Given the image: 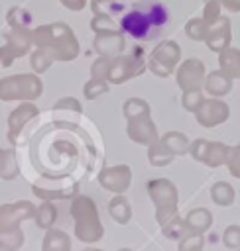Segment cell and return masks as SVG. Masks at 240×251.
<instances>
[{
    "label": "cell",
    "mask_w": 240,
    "mask_h": 251,
    "mask_svg": "<svg viewBox=\"0 0 240 251\" xmlns=\"http://www.w3.org/2000/svg\"><path fill=\"white\" fill-rule=\"evenodd\" d=\"M118 251H132V249H128V247H122V249H118Z\"/></svg>",
    "instance_id": "obj_45"
},
{
    "label": "cell",
    "mask_w": 240,
    "mask_h": 251,
    "mask_svg": "<svg viewBox=\"0 0 240 251\" xmlns=\"http://www.w3.org/2000/svg\"><path fill=\"white\" fill-rule=\"evenodd\" d=\"M37 116V106L31 102H22L18 108H14L8 116V141L10 143H20V133L26 127L30 120Z\"/></svg>",
    "instance_id": "obj_13"
},
{
    "label": "cell",
    "mask_w": 240,
    "mask_h": 251,
    "mask_svg": "<svg viewBox=\"0 0 240 251\" xmlns=\"http://www.w3.org/2000/svg\"><path fill=\"white\" fill-rule=\"evenodd\" d=\"M16 175H18V161L14 151L0 149V176L6 180H12Z\"/></svg>",
    "instance_id": "obj_25"
},
{
    "label": "cell",
    "mask_w": 240,
    "mask_h": 251,
    "mask_svg": "<svg viewBox=\"0 0 240 251\" xmlns=\"http://www.w3.org/2000/svg\"><path fill=\"white\" fill-rule=\"evenodd\" d=\"M94 49L100 53V57L114 59V55L124 49V37L120 35V31H102V33H96V37H94Z\"/></svg>",
    "instance_id": "obj_17"
},
{
    "label": "cell",
    "mask_w": 240,
    "mask_h": 251,
    "mask_svg": "<svg viewBox=\"0 0 240 251\" xmlns=\"http://www.w3.org/2000/svg\"><path fill=\"white\" fill-rule=\"evenodd\" d=\"M148 192L155 204V220L159 226L177 218V188L167 178H153L148 182Z\"/></svg>",
    "instance_id": "obj_6"
},
{
    "label": "cell",
    "mask_w": 240,
    "mask_h": 251,
    "mask_svg": "<svg viewBox=\"0 0 240 251\" xmlns=\"http://www.w3.org/2000/svg\"><path fill=\"white\" fill-rule=\"evenodd\" d=\"M146 63L140 61L136 55H128V57H114L110 59V67H108V75L106 80L114 82V84H122L124 80L140 75L144 71Z\"/></svg>",
    "instance_id": "obj_11"
},
{
    "label": "cell",
    "mask_w": 240,
    "mask_h": 251,
    "mask_svg": "<svg viewBox=\"0 0 240 251\" xmlns=\"http://www.w3.org/2000/svg\"><path fill=\"white\" fill-rule=\"evenodd\" d=\"M33 220H35V224H37V227H41V229H51L53 227V224H55V220H57V208L49 202V200H45L39 208H35V216H33Z\"/></svg>",
    "instance_id": "obj_23"
},
{
    "label": "cell",
    "mask_w": 240,
    "mask_h": 251,
    "mask_svg": "<svg viewBox=\"0 0 240 251\" xmlns=\"http://www.w3.org/2000/svg\"><path fill=\"white\" fill-rule=\"evenodd\" d=\"M108 90V84L104 82V80H98V78H90L87 84H85V98L87 100H94L96 96H100V94H104Z\"/></svg>",
    "instance_id": "obj_33"
},
{
    "label": "cell",
    "mask_w": 240,
    "mask_h": 251,
    "mask_svg": "<svg viewBox=\"0 0 240 251\" xmlns=\"http://www.w3.org/2000/svg\"><path fill=\"white\" fill-rule=\"evenodd\" d=\"M43 84L37 75H12L0 78V100L12 102V100H22V102H31L41 96Z\"/></svg>",
    "instance_id": "obj_5"
},
{
    "label": "cell",
    "mask_w": 240,
    "mask_h": 251,
    "mask_svg": "<svg viewBox=\"0 0 240 251\" xmlns=\"http://www.w3.org/2000/svg\"><path fill=\"white\" fill-rule=\"evenodd\" d=\"M90 25H92V29L96 33H102V31H118L116 29V24H114V20L110 16H94V20L90 22Z\"/></svg>",
    "instance_id": "obj_36"
},
{
    "label": "cell",
    "mask_w": 240,
    "mask_h": 251,
    "mask_svg": "<svg viewBox=\"0 0 240 251\" xmlns=\"http://www.w3.org/2000/svg\"><path fill=\"white\" fill-rule=\"evenodd\" d=\"M222 243L230 249L240 247V226H228L222 233Z\"/></svg>",
    "instance_id": "obj_37"
},
{
    "label": "cell",
    "mask_w": 240,
    "mask_h": 251,
    "mask_svg": "<svg viewBox=\"0 0 240 251\" xmlns=\"http://www.w3.org/2000/svg\"><path fill=\"white\" fill-rule=\"evenodd\" d=\"M169 20L167 8L155 0H142L132 4L130 12L126 16H122L120 20V27L130 33L136 39H153L157 37V29H163L165 24Z\"/></svg>",
    "instance_id": "obj_1"
},
{
    "label": "cell",
    "mask_w": 240,
    "mask_h": 251,
    "mask_svg": "<svg viewBox=\"0 0 240 251\" xmlns=\"http://www.w3.org/2000/svg\"><path fill=\"white\" fill-rule=\"evenodd\" d=\"M63 108L73 110V112H79V110H81V104H79L75 98H61V100L55 104V110H63Z\"/></svg>",
    "instance_id": "obj_40"
},
{
    "label": "cell",
    "mask_w": 240,
    "mask_h": 251,
    "mask_svg": "<svg viewBox=\"0 0 240 251\" xmlns=\"http://www.w3.org/2000/svg\"><path fill=\"white\" fill-rule=\"evenodd\" d=\"M161 229H163V233H165L167 237H171V239H181L185 233H189L187 227H185V222H181L179 218H173L169 224L161 226Z\"/></svg>",
    "instance_id": "obj_32"
},
{
    "label": "cell",
    "mask_w": 240,
    "mask_h": 251,
    "mask_svg": "<svg viewBox=\"0 0 240 251\" xmlns=\"http://www.w3.org/2000/svg\"><path fill=\"white\" fill-rule=\"evenodd\" d=\"M61 4L69 10H73V12H79L87 6V0H61Z\"/></svg>",
    "instance_id": "obj_41"
},
{
    "label": "cell",
    "mask_w": 240,
    "mask_h": 251,
    "mask_svg": "<svg viewBox=\"0 0 240 251\" xmlns=\"http://www.w3.org/2000/svg\"><path fill=\"white\" fill-rule=\"evenodd\" d=\"M51 63H53V59H51L43 49H37V47H35V51H33L31 57H30V65H31V69H33L35 75L45 73Z\"/></svg>",
    "instance_id": "obj_30"
},
{
    "label": "cell",
    "mask_w": 240,
    "mask_h": 251,
    "mask_svg": "<svg viewBox=\"0 0 240 251\" xmlns=\"http://www.w3.org/2000/svg\"><path fill=\"white\" fill-rule=\"evenodd\" d=\"M83 251H102V249H96V247H87V249H83Z\"/></svg>",
    "instance_id": "obj_44"
},
{
    "label": "cell",
    "mask_w": 240,
    "mask_h": 251,
    "mask_svg": "<svg viewBox=\"0 0 240 251\" xmlns=\"http://www.w3.org/2000/svg\"><path fill=\"white\" fill-rule=\"evenodd\" d=\"M203 102H205V98H203L201 90H185V94H183V106H185V110L197 112Z\"/></svg>",
    "instance_id": "obj_34"
},
{
    "label": "cell",
    "mask_w": 240,
    "mask_h": 251,
    "mask_svg": "<svg viewBox=\"0 0 240 251\" xmlns=\"http://www.w3.org/2000/svg\"><path fill=\"white\" fill-rule=\"evenodd\" d=\"M183 222H185V227H187L189 233H203L205 229L210 227L212 214L207 208H195V210H191L187 214V218Z\"/></svg>",
    "instance_id": "obj_18"
},
{
    "label": "cell",
    "mask_w": 240,
    "mask_h": 251,
    "mask_svg": "<svg viewBox=\"0 0 240 251\" xmlns=\"http://www.w3.org/2000/svg\"><path fill=\"white\" fill-rule=\"evenodd\" d=\"M108 214L114 222L118 224H128L130 218H132V208L128 204V200L124 196H114L110 202H108Z\"/></svg>",
    "instance_id": "obj_22"
},
{
    "label": "cell",
    "mask_w": 240,
    "mask_h": 251,
    "mask_svg": "<svg viewBox=\"0 0 240 251\" xmlns=\"http://www.w3.org/2000/svg\"><path fill=\"white\" fill-rule=\"evenodd\" d=\"M205 2H209V0H205Z\"/></svg>",
    "instance_id": "obj_46"
},
{
    "label": "cell",
    "mask_w": 240,
    "mask_h": 251,
    "mask_svg": "<svg viewBox=\"0 0 240 251\" xmlns=\"http://www.w3.org/2000/svg\"><path fill=\"white\" fill-rule=\"evenodd\" d=\"M207 45L212 51H224L230 43V22L228 18H218L212 24H209V33H207Z\"/></svg>",
    "instance_id": "obj_16"
},
{
    "label": "cell",
    "mask_w": 240,
    "mask_h": 251,
    "mask_svg": "<svg viewBox=\"0 0 240 251\" xmlns=\"http://www.w3.org/2000/svg\"><path fill=\"white\" fill-rule=\"evenodd\" d=\"M30 22H31V16L24 8H18L16 6V8H12L8 12V24L12 25V29H28Z\"/></svg>",
    "instance_id": "obj_29"
},
{
    "label": "cell",
    "mask_w": 240,
    "mask_h": 251,
    "mask_svg": "<svg viewBox=\"0 0 240 251\" xmlns=\"http://www.w3.org/2000/svg\"><path fill=\"white\" fill-rule=\"evenodd\" d=\"M112 10H122V6L116 4L114 0H92L94 16H110Z\"/></svg>",
    "instance_id": "obj_35"
},
{
    "label": "cell",
    "mask_w": 240,
    "mask_h": 251,
    "mask_svg": "<svg viewBox=\"0 0 240 251\" xmlns=\"http://www.w3.org/2000/svg\"><path fill=\"white\" fill-rule=\"evenodd\" d=\"M41 251H71V237L63 229H47L41 241Z\"/></svg>",
    "instance_id": "obj_20"
},
{
    "label": "cell",
    "mask_w": 240,
    "mask_h": 251,
    "mask_svg": "<svg viewBox=\"0 0 240 251\" xmlns=\"http://www.w3.org/2000/svg\"><path fill=\"white\" fill-rule=\"evenodd\" d=\"M230 149H232V147H228V145H224V143H218V141L197 139V141H193V145L189 147V153H191L197 161H201V163H205V165H209V167H220V165L228 163Z\"/></svg>",
    "instance_id": "obj_8"
},
{
    "label": "cell",
    "mask_w": 240,
    "mask_h": 251,
    "mask_svg": "<svg viewBox=\"0 0 240 251\" xmlns=\"http://www.w3.org/2000/svg\"><path fill=\"white\" fill-rule=\"evenodd\" d=\"M210 196L218 206H230L234 202V188L228 182H216L210 188Z\"/></svg>",
    "instance_id": "obj_26"
},
{
    "label": "cell",
    "mask_w": 240,
    "mask_h": 251,
    "mask_svg": "<svg viewBox=\"0 0 240 251\" xmlns=\"http://www.w3.org/2000/svg\"><path fill=\"white\" fill-rule=\"evenodd\" d=\"M31 43L43 49L53 61H71L79 55V41L67 24L55 22L31 31Z\"/></svg>",
    "instance_id": "obj_2"
},
{
    "label": "cell",
    "mask_w": 240,
    "mask_h": 251,
    "mask_svg": "<svg viewBox=\"0 0 240 251\" xmlns=\"http://www.w3.org/2000/svg\"><path fill=\"white\" fill-rule=\"evenodd\" d=\"M98 182L104 190L122 194L130 188L132 182V171L128 165H116V167H106L98 173Z\"/></svg>",
    "instance_id": "obj_12"
},
{
    "label": "cell",
    "mask_w": 240,
    "mask_h": 251,
    "mask_svg": "<svg viewBox=\"0 0 240 251\" xmlns=\"http://www.w3.org/2000/svg\"><path fill=\"white\" fill-rule=\"evenodd\" d=\"M218 65H220V71H222L226 76H230V78L240 76V51L226 47L224 51H220Z\"/></svg>",
    "instance_id": "obj_21"
},
{
    "label": "cell",
    "mask_w": 240,
    "mask_h": 251,
    "mask_svg": "<svg viewBox=\"0 0 240 251\" xmlns=\"http://www.w3.org/2000/svg\"><path fill=\"white\" fill-rule=\"evenodd\" d=\"M205 237L203 233H185L179 239V251H203Z\"/></svg>",
    "instance_id": "obj_31"
},
{
    "label": "cell",
    "mask_w": 240,
    "mask_h": 251,
    "mask_svg": "<svg viewBox=\"0 0 240 251\" xmlns=\"http://www.w3.org/2000/svg\"><path fill=\"white\" fill-rule=\"evenodd\" d=\"M33 216H35V206L30 200L2 204L0 206V237L20 229V224Z\"/></svg>",
    "instance_id": "obj_7"
},
{
    "label": "cell",
    "mask_w": 240,
    "mask_h": 251,
    "mask_svg": "<svg viewBox=\"0 0 240 251\" xmlns=\"http://www.w3.org/2000/svg\"><path fill=\"white\" fill-rule=\"evenodd\" d=\"M185 31H187V37L189 39H195V41H205L207 39V33H209V24L205 20H189L187 25H185Z\"/></svg>",
    "instance_id": "obj_28"
},
{
    "label": "cell",
    "mask_w": 240,
    "mask_h": 251,
    "mask_svg": "<svg viewBox=\"0 0 240 251\" xmlns=\"http://www.w3.org/2000/svg\"><path fill=\"white\" fill-rule=\"evenodd\" d=\"M0 251H16V249H14L10 243H6V241L0 239Z\"/></svg>",
    "instance_id": "obj_43"
},
{
    "label": "cell",
    "mask_w": 240,
    "mask_h": 251,
    "mask_svg": "<svg viewBox=\"0 0 240 251\" xmlns=\"http://www.w3.org/2000/svg\"><path fill=\"white\" fill-rule=\"evenodd\" d=\"M205 82V67L199 59H187L177 71V84L183 90H199Z\"/></svg>",
    "instance_id": "obj_14"
},
{
    "label": "cell",
    "mask_w": 240,
    "mask_h": 251,
    "mask_svg": "<svg viewBox=\"0 0 240 251\" xmlns=\"http://www.w3.org/2000/svg\"><path fill=\"white\" fill-rule=\"evenodd\" d=\"M161 141L169 147V151H171L173 155H181V153L189 151V141H187V137H185L183 133L169 131V133H165V135H163V139H161Z\"/></svg>",
    "instance_id": "obj_27"
},
{
    "label": "cell",
    "mask_w": 240,
    "mask_h": 251,
    "mask_svg": "<svg viewBox=\"0 0 240 251\" xmlns=\"http://www.w3.org/2000/svg\"><path fill=\"white\" fill-rule=\"evenodd\" d=\"M31 31L30 29H12L6 33V43L0 47V65L10 67L14 59L26 55L31 47Z\"/></svg>",
    "instance_id": "obj_9"
},
{
    "label": "cell",
    "mask_w": 240,
    "mask_h": 251,
    "mask_svg": "<svg viewBox=\"0 0 240 251\" xmlns=\"http://www.w3.org/2000/svg\"><path fill=\"white\" fill-rule=\"evenodd\" d=\"M203 86H205L207 92L212 94V96H224V94H228L230 88H232V78L226 76L222 71H214V73H209V75L205 76Z\"/></svg>",
    "instance_id": "obj_19"
},
{
    "label": "cell",
    "mask_w": 240,
    "mask_h": 251,
    "mask_svg": "<svg viewBox=\"0 0 240 251\" xmlns=\"http://www.w3.org/2000/svg\"><path fill=\"white\" fill-rule=\"evenodd\" d=\"M71 216L75 220V237L83 243H96L104 235L98 208L90 196H75L71 202Z\"/></svg>",
    "instance_id": "obj_3"
},
{
    "label": "cell",
    "mask_w": 240,
    "mask_h": 251,
    "mask_svg": "<svg viewBox=\"0 0 240 251\" xmlns=\"http://www.w3.org/2000/svg\"><path fill=\"white\" fill-rule=\"evenodd\" d=\"M195 114H197V120L201 126L214 127L228 118V106L220 100H205Z\"/></svg>",
    "instance_id": "obj_15"
},
{
    "label": "cell",
    "mask_w": 240,
    "mask_h": 251,
    "mask_svg": "<svg viewBox=\"0 0 240 251\" xmlns=\"http://www.w3.org/2000/svg\"><path fill=\"white\" fill-rule=\"evenodd\" d=\"M220 4L224 8H228L230 12H238L240 10V0H220Z\"/></svg>",
    "instance_id": "obj_42"
},
{
    "label": "cell",
    "mask_w": 240,
    "mask_h": 251,
    "mask_svg": "<svg viewBox=\"0 0 240 251\" xmlns=\"http://www.w3.org/2000/svg\"><path fill=\"white\" fill-rule=\"evenodd\" d=\"M226 165H228L230 175L236 176V178H240V145H236V147L230 149V157H228V163Z\"/></svg>",
    "instance_id": "obj_39"
},
{
    "label": "cell",
    "mask_w": 240,
    "mask_h": 251,
    "mask_svg": "<svg viewBox=\"0 0 240 251\" xmlns=\"http://www.w3.org/2000/svg\"><path fill=\"white\" fill-rule=\"evenodd\" d=\"M179 55H181V49L177 43L173 41H161L150 55V69L157 75V76H167L175 63L179 61Z\"/></svg>",
    "instance_id": "obj_10"
},
{
    "label": "cell",
    "mask_w": 240,
    "mask_h": 251,
    "mask_svg": "<svg viewBox=\"0 0 240 251\" xmlns=\"http://www.w3.org/2000/svg\"><path fill=\"white\" fill-rule=\"evenodd\" d=\"M124 114L128 118V135L142 145H151L157 141L155 127L150 120V106L144 100H128L124 104Z\"/></svg>",
    "instance_id": "obj_4"
},
{
    "label": "cell",
    "mask_w": 240,
    "mask_h": 251,
    "mask_svg": "<svg viewBox=\"0 0 240 251\" xmlns=\"http://www.w3.org/2000/svg\"><path fill=\"white\" fill-rule=\"evenodd\" d=\"M108 67H110V59H108V57H100V59H96L94 65H92V69H90L92 78L104 80L106 75H108Z\"/></svg>",
    "instance_id": "obj_38"
},
{
    "label": "cell",
    "mask_w": 240,
    "mask_h": 251,
    "mask_svg": "<svg viewBox=\"0 0 240 251\" xmlns=\"http://www.w3.org/2000/svg\"><path fill=\"white\" fill-rule=\"evenodd\" d=\"M148 157H150V163H151L153 167H163V165L171 163L175 155L169 151V147H167L161 139H157V141H153V143L150 145Z\"/></svg>",
    "instance_id": "obj_24"
}]
</instances>
